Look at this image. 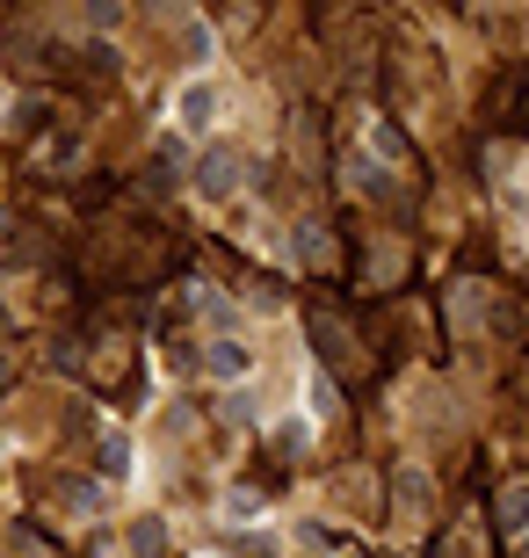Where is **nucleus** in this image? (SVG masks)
<instances>
[{
	"label": "nucleus",
	"mask_w": 529,
	"mask_h": 558,
	"mask_svg": "<svg viewBox=\"0 0 529 558\" xmlns=\"http://www.w3.org/2000/svg\"><path fill=\"white\" fill-rule=\"evenodd\" d=\"M232 182H240V153L211 145L204 160H196V189H204V196H232Z\"/></svg>",
	"instance_id": "f257e3e1"
},
{
	"label": "nucleus",
	"mask_w": 529,
	"mask_h": 558,
	"mask_svg": "<svg viewBox=\"0 0 529 558\" xmlns=\"http://www.w3.org/2000/svg\"><path fill=\"white\" fill-rule=\"evenodd\" d=\"M204 371L211 377H247V371H254V349H247V341H211Z\"/></svg>",
	"instance_id": "f03ea898"
},
{
	"label": "nucleus",
	"mask_w": 529,
	"mask_h": 558,
	"mask_svg": "<svg viewBox=\"0 0 529 558\" xmlns=\"http://www.w3.org/2000/svg\"><path fill=\"white\" fill-rule=\"evenodd\" d=\"M175 117H182L189 131H204L211 117H218V95H211L204 81H189V87H182V102H175Z\"/></svg>",
	"instance_id": "7ed1b4c3"
},
{
	"label": "nucleus",
	"mask_w": 529,
	"mask_h": 558,
	"mask_svg": "<svg viewBox=\"0 0 529 558\" xmlns=\"http://www.w3.org/2000/svg\"><path fill=\"white\" fill-rule=\"evenodd\" d=\"M501 530H529V486H508V494H501Z\"/></svg>",
	"instance_id": "20e7f679"
},
{
	"label": "nucleus",
	"mask_w": 529,
	"mask_h": 558,
	"mask_svg": "<svg viewBox=\"0 0 529 558\" xmlns=\"http://www.w3.org/2000/svg\"><path fill=\"white\" fill-rule=\"evenodd\" d=\"M131 551H139V558H160V551H167L160 522H139V530H131Z\"/></svg>",
	"instance_id": "39448f33"
},
{
	"label": "nucleus",
	"mask_w": 529,
	"mask_h": 558,
	"mask_svg": "<svg viewBox=\"0 0 529 558\" xmlns=\"http://www.w3.org/2000/svg\"><path fill=\"white\" fill-rule=\"evenodd\" d=\"M413 508H421V472H399V522H413Z\"/></svg>",
	"instance_id": "423d86ee"
},
{
	"label": "nucleus",
	"mask_w": 529,
	"mask_h": 558,
	"mask_svg": "<svg viewBox=\"0 0 529 558\" xmlns=\"http://www.w3.org/2000/svg\"><path fill=\"white\" fill-rule=\"evenodd\" d=\"M232 558H276V544H268V537H240V544H232Z\"/></svg>",
	"instance_id": "0eeeda50"
}]
</instances>
